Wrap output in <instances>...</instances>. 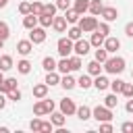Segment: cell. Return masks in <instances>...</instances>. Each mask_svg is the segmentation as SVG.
<instances>
[{"instance_id": "cell-42", "label": "cell", "mask_w": 133, "mask_h": 133, "mask_svg": "<svg viewBox=\"0 0 133 133\" xmlns=\"http://www.w3.org/2000/svg\"><path fill=\"white\" fill-rule=\"evenodd\" d=\"M19 12H21V15H29V12H31V4H29V2H21V4H19Z\"/></svg>"}, {"instance_id": "cell-37", "label": "cell", "mask_w": 133, "mask_h": 133, "mask_svg": "<svg viewBox=\"0 0 133 133\" xmlns=\"http://www.w3.org/2000/svg\"><path fill=\"white\" fill-rule=\"evenodd\" d=\"M123 79H114V81H110V89L114 91V94H121V89H123Z\"/></svg>"}, {"instance_id": "cell-4", "label": "cell", "mask_w": 133, "mask_h": 133, "mask_svg": "<svg viewBox=\"0 0 133 133\" xmlns=\"http://www.w3.org/2000/svg\"><path fill=\"white\" fill-rule=\"evenodd\" d=\"M73 46H75V42L66 35V37H60L58 39V44H56V50H58V54L60 56H71V52H73Z\"/></svg>"}, {"instance_id": "cell-29", "label": "cell", "mask_w": 133, "mask_h": 133, "mask_svg": "<svg viewBox=\"0 0 133 133\" xmlns=\"http://www.w3.org/2000/svg\"><path fill=\"white\" fill-rule=\"evenodd\" d=\"M60 85H62L64 89H73V87L77 85V81H75V79H73V77H71V75L66 73V75H64V77L60 79Z\"/></svg>"}, {"instance_id": "cell-1", "label": "cell", "mask_w": 133, "mask_h": 133, "mask_svg": "<svg viewBox=\"0 0 133 133\" xmlns=\"http://www.w3.org/2000/svg\"><path fill=\"white\" fill-rule=\"evenodd\" d=\"M104 71L106 73H112V75H118V73H123L125 71V58H121V56H108V60L104 62Z\"/></svg>"}, {"instance_id": "cell-23", "label": "cell", "mask_w": 133, "mask_h": 133, "mask_svg": "<svg viewBox=\"0 0 133 133\" xmlns=\"http://www.w3.org/2000/svg\"><path fill=\"white\" fill-rule=\"evenodd\" d=\"M73 8H75L77 12H81V15H85V12L89 10V0H75Z\"/></svg>"}, {"instance_id": "cell-33", "label": "cell", "mask_w": 133, "mask_h": 133, "mask_svg": "<svg viewBox=\"0 0 133 133\" xmlns=\"http://www.w3.org/2000/svg\"><path fill=\"white\" fill-rule=\"evenodd\" d=\"M52 23H54V17H52V15H46V12L39 15V25H42V27H50Z\"/></svg>"}, {"instance_id": "cell-39", "label": "cell", "mask_w": 133, "mask_h": 133, "mask_svg": "<svg viewBox=\"0 0 133 133\" xmlns=\"http://www.w3.org/2000/svg\"><path fill=\"white\" fill-rule=\"evenodd\" d=\"M31 12L39 17V15L44 12V4H42V2H37V0H35V2H31Z\"/></svg>"}, {"instance_id": "cell-18", "label": "cell", "mask_w": 133, "mask_h": 133, "mask_svg": "<svg viewBox=\"0 0 133 133\" xmlns=\"http://www.w3.org/2000/svg\"><path fill=\"white\" fill-rule=\"evenodd\" d=\"M104 39H106V35L104 33H100L98 29L91 33V39H89V44L94 46V48H100V46H104Z\"/></svg>"}, {"instance_id": "cell-45", "label": "cell", "mask_w": 133, "mask_h": 133, "mask_svg": "<svg viewBox=\"0 0 133 133\" xmlns=\"http://www.w3.org/2000/svg\"><path fill=\"white\" fill-rule=\"evenodd\" d=\"M100 131H102V133H110V131H112V125H110V121H104V123H100Z\"/></svg>"}, {"instance_id": "cell-13", "label": "cell", "mask_w": 133, "mask_h": 133, "mask_svg": "<svg viewBox=\"0 0 133 133\" xmlns=\"http://www.w3.org/2000/svg\"><path fill=\"white\" fill-rule=\"evenodd\" d=\"M37 23H39V17L33 15V12L25 15V19H23V27L25 29H33V27H37Z\"/></svg>"}, {"instance_id": "cell-35", "label": "cell", "mask_w": 133, "mask_h": 133, "mask_svg": "<svg viewBox=\"0 0 133 133\" xmlns=\"http://www.w3.org/2000/svg\"><path fill=\"white\" fill-rule=\"evenodd\" d=\"M8 35H10V27H8V23H6V21H0V37L6 42Z\"/></svg>"}, {"instance_id": "cell-6", "label": "cell", "mask_w": 133, "mask_h": 133, "mask_svg": "<svg viewBox=\"0 0 133 133\" xmlns=\"http://www.w3.org/2000/svg\"><path fill=\"white\" fill-rule=\"evenodd\" d=\"M29 39L33 42V44H44L46 42V27H33V29H29Z\"/></svg>"}, {"instance_id": "cell-11", "label": "cell", "mask_w": 133, "mask_h": 133, "mask_svg": "<svg viewBox=\"0 0 133 133\" xmlns=\"http://www.w3.org/2000/svg\"><path fill=\"white\" fill-rule=\"evenodd\" d=\"M104 48L108 50V54H110V52H116V50L121 48V39H118V37H110V35H108V37L104 39Z\"/></svg>"}, {"instance_id": "cell-21", "label": "cell", "mask_w": 133, "mask_h": 133, "mask_svg": "<svg viewBox=\"0 0 133 133\" xmlns=\"http://www.w3.org/2000/svg\"><path fill=\"white\" fill-rule=\"evenodd\" d=\"M102 62H98V60H91L89 64H87V73L89 75H94V77H98V75H102V69L104 66H100Z\"/></svg>"}, {"instance_id": "cell-16", "label": "cell", "mask_w": 133, "mask_h": 133, "mask_svg": "<svg viewBox=\"0 0 133 133\" xmlns=\"http://www.w3.org/2000/svg\"><path fill=\"white\" fill-rule=\"evenodd\" d=\"M94 87H96V89H100V91L108 89V87H110V81H108V77H104V75H98V77L94 79Z\"/></svg>"}, {"instance_id": "cell-26", "label": "cell", "mask_w": 133, "mask_h": 133, "mask_svg": "<svg viewBox=\"0 0 133 133\" xmlns=\"http://www.w3.org/2000/svg\"><path fill=\"white\" fill-rule=\"evenodd\" d=\"M66 35L73 39V42H77V39H81V35H83V31H81V27L79 25H75V27H71L69 31H66Z\"/></svg>"}, {"instance_id": "cell-53", "label": "cell", "mask_w": 133, "mask_h": 133, "mask_svg": "<svg viewBox=\"0 0 133 133\" xmlns=\"http://www.w3.org/2000/svg\"><path fill=\"white\" fill-rule=\"evenodd\" d=\"M0 81H4V71L0 69Z\"/></svg>"}, {"instance_id": "cell-36", "label": "cell", "mask_w": 133, "mask_h": 133, "mask_svg": "<svg viewBox=\"0 0 133 133\" xmlns=\"http://www.w3.org/2000/svg\"><path fill=\"white\" fill-rule=\"evenodd\" d=\"M69 60H71V71H79V69H81V56H79V54L69 56Z\"/></svg>"}, {"instance_id": "cell-9", "label": "cell", "mask_w": 133, "mask_h": 133, "mask_svg": "<svg viewBox=\"0 0 133 133\" xmlns=\"http://www.w3.org/2000/svg\"><path fill=\"white\" fill-rule=\"evenodd\" d=\"M17 52H19L21 56H29V54L33 52V42H31V39H21V42L17 44Z\"/></svg>"}, {"instance_id": "cell-12", "label": "cell", "mask_w": 133, "mask_h": 133, "mask_svg": "<svg viewBox=\"0 0 133 133\" xmlns=\"http://www.w3.org/2000/svg\"><path fill=\"white\" fill-rule=\"evenodd\" d=\"M48 83L44 81V83H37V85H33V98H37V100H42V98H46L48 96Z\"/></svg>"}, {"instance_id": "cell-43", "label": "cell", "mask_w": 133, "mask_h": 133, "mask_svg": "<svg viewBox=\"0 0 133 133\" xmlns=\"http://www.w3.org/2000/svg\"><path fill=\"white\" fill-rule=\"evenodd\" d=\"M56 10H58V6H56V4H44V12H46V15H52V17H54V15H56Z\"/></svg>"}, {"instance_id": "cell-49", "label": "cell", "mask_w": 133, "mask_h": 133, "mask_svg": "<svg viewBox=\"0 0 133 133\" xmlns=\"http://www.w3.org/2000/svg\"><path fill=\"white\" fill-rule=\"evenodd\" d=\"M125 33H127V35H129V37H133V21H131V23H127V25H125Z\"/></svg>"}, {"instance_id": "cell-50", "label": "cell", "mask_w": 133, "mask_h": 133, "mask_svg": "<svg viewBox=\"0 0 133 133\" xmlns=\"http://www.w3.org/2000/svg\"><path fill=\"white\" fill-rule=\"evenodd\" d=\"M6 100H8V98H6V94H2V91H0V110L6 106Z\"/></svg>"}, {"instance_id": "cell-17", "label": "cell", "mask_w": 133, "mask_h": 133, "mask_svg": "<svg viewBox=\"0 0 133 133\" xmlns=\"http://www.w3.org/2000/svg\"><path fill=\"white\" fill-rule=\"evenodd\" d=\"M54 31L58 33H64L66 31V17H54V23H52Z\"/></svg>"}, {"instance_id": "cell-44", "label": "cell", "mask_w": 133, "mask_h": 133, "mask_svg": "<svg viewBox=\"0 0 133 133\" xmlns=\"http://www.w3.org/2000/svg\"><path fill=\"white\" fill-rule=\"evenodd\" d=\"M29 129H31V131H42V121H39V118H33V121L29 123Z\"/></svg>"}, {"instance_id": "cell-14", "label": "cell", "mask_w": 133, "mask_h": 133, "mask_svg": "<svg viewBox=\"0 0 133 133\" xmlns=\"http://www.w3.org/2000/svg\"><path fill=\"white\" fill-rule=\"evenodd\" d=\"M10 89H17V79L15 77H8V79L0 81V91L2 94H8Z\"/></svg>"}, {"instance_id": "cell-54", "label": "cell", "mask_w": 133, "mask_h": 133, "mask_svg": "<svg viewBox=\"0 0 133 133\" xmlns=\"http://www.w3.org/2000/svg\"><path fill=\"white\" fill-rule=\"evenodd\" d=\"M2 48H4V39L0 37V50H2Z\"/></svg>"}, {"instance_id": "cell-2", "label": "cell", "mask_w": 133, "mask_h": 133, "mask_svg": "<svg viewBox=\"0 0 133 133\" xmlns=\"http://www.w3.org/2000/svg\"><path fill=\"white\" fill-rule=\"evenodd\" d=\"M52 110H54V102H52V100H46V98H42L39 102H35V104H33V114H35V116L50 114Z\"/></svg>"}, {"instance_id": "cell-31", "label": "cell", "mask_w": 133, "mask_h": 133, "mask_svg": "<svg viewBox=\"0 0 133 133\" xmlns=\"http://www.w3.org/2000/svg\"><path fill=\"white\" fill-rule=\"evenodd\" d=\"M96 60H98V62H102V64H104V62H106V60H108V50H106V48H102V46H100V48H98V50H96Z\"/></svg>"}, {"instance_id": "cell-27", "label": "cell", "mask_w": 133, "mask_h": 133, "mask_svg": "<svg viewBox=\"0 0 133 133\" xmlns=\"http://www.w3.org/2000/svg\"><path fill=\"white\" fill-rule=\"evenodd\" d=\"M56 64H58V62H56L52 56H46V58L42 60V66H44L48 73H50V71H56Z\"/></svg>"}, {"instance_id": "cell-20", "label": "cell", "mask_w": 133, "mask_h": 133, "mask_svg": "<svg viewBox=\"0 0 133 133\" xmlns=\"http://www.w3.org/2000/svg\"><path fill=\"white\" fill-rule=\"evenodd\" d=\"M64 116H66L64 112H54V110L50 112V121H52L54 127H62L64 125Z\"/></svg>"}, {"instance_id": "cell-8", "label": "cell", "mask_w": 133, "mask_h": 133, "mask_svg": "<svg viewBox=\"0 0 133 133\" xmlns=\"http://www.w3.org/2000/svg\"><path fill=\"white\" fill-rule=\"evenodd\" d=\"M100 17H102L104 21L112 23V21H116V19H118V10H116L114 6H104V8H102V12H100Z\"/></svg>"}, {"instance_id": "cell-25", "label": "cell", "mask_w": 133, "mask_h": 133, "mask_svg": "<svg viewBox=\"0 0 133 133\" xmlns=\"http://www.w3.org/2000/svg\"><path fill=\"white\" fill-rule=\"evenodd\" d=\"M0 69H2V71H10V69H12V56L2 54V56H0Z\"/></svg>"}, {"instance_id": "cell-40", "label": "cell", "mask_w": 133, "mask_h": 133, "mask_svg": "<svg viewBox=\"0 0 133 133\" xmlns=\"http://www.w3.org/2000/svg\"><path fill=\"white\" fill-rule=\"evenodd\" d=\"M98 31H100V33H104V35L108 37V33H110V25H108V21H104V23H98Z\"/></svg>"}, {"instance_id": "cell-46", "label": "cell", "mask_w": 133, "mask_h": 133, "mask_svg": "<svg viewBox=\"0 0 133 133\" xmlns=\"http://www.w3.org/2000/svg\"><path fill=\"white\" fill-rule=\"evenodd\" d=\"M121 131H123V133H133V123H131V121L123 123V125H121Z\"/></svg>"}, {"instance_id": "cell-41", "label": "cell", "mask_w": 133, "mask_h": 133, "mask_svg": "<svg viewBox=\"0 0 133 133\" xmlns=\"http://www.w3.org/2000/svg\"><path fill=\"white\" fill-rule=\"evenodd\" d=\"M6 98L12 100V102H19V100H21V91H19V89H10V91L6 94Z\"/></svg>"}, {"instance_id": "cell-7", "label": "cell", "mask_w": 133, "mask_h": 133, "mask_svg": "<svg viewBox=\"0 0 133 133\" xmlns=\"http://www.w3.org/2000/svg\"><path fill=\"white\" fill-rule=\"evenodd\" d=\"M89 48H91V44H89L87 39H83V37H81V39H77V42H75L73 52H75V54H79V56H85V54L89 52Z\"/></svg>"}, {"instance_id": "cell-19", "label": "cell", "mask_w": 133, "mask_h": 133, "mask_svg": "<svg viewBox=\"0 0 133 133\" xmlns=\"http://www.w3.org/2000/svg\"><path fill=\"white\" fill-rule=\"evenodd\" d=\"M64 17H66V23H79V19H81V12H77L75 8H66L64 10Z\"/></svg>"}, {"instance_id": "cell-51", "label": "cell", "mask_w": 133, "mask_h": 133, "mask_svg": "<svg viewBox=\"0 0 133 133\" xmlns=\"http://www.w3.org/2000/svg\"><path fill=\"white\" fill-rule=\"evenodd\" d=\"M125 108H127V112H133V98H129V102L125 104Z\"/></svg>"}, {"instance_id": "cell-15", "label": "cell", "mask_w": 133, "mask_h": 133, "mask_svg": "<svg viewBox=\"0 0 133 133\" xmlns=\"http://www.w3.org/2000/svg\"><path fill=\"white\" fill-rule=\"evenodd\" d=\"M56 71H58V73H62V75L71 73V60H69V56H62V58L58 60V64H56Z\"/></svg>"}, {"instance_id": "cell-3", "label": "cell", "mask_w": 133, "mask_h": 133, "mask_svg": "<svg viewBox=\"0 0 133 133\" xmlns=\"http://www.w3.org/2000/svg\"><path fill=\"white\" fill-rule=\"evenodd\" d=\"M91 116H94L98 123L112 121V108H108V106H96V108L91 110Z\"/></svg>"}, {"instance_id": "cell-32", "label": "cell", "mask_w": 133, "mask_h": 133, "mask_svg": "<svg viewBox=\"0 0 133 133\" xmlns=\"http://www.w3.org/2000/svg\"><path fill=\"white\" fill-rule=\"evenodd\" d=\"M46 83H48V85H56V83H60V75H58L56 71H50V73L46 75Z\"/></svg>"}, {"instance_id": "cell-22", "label": "cell", "mask_w": 133, "mask_h": 133, "mask_svg": "<svg viewBox=\"0 0 133 133\" xmlns=\"http://www.w3.org/2000/svg\"><path fill=\"white\" fill-rule=\"evenodd\" d=\"M75 114H77L79 121H87V118H91V108L89 106H79Z\"/></svg>"}, {"instance_id": "cell-34", "label": "cell", "mask_w": 133, "mask_h": 133, "mask_svg": "<svg viewBox=\"0 0 133 133\" xmlns=\"http://www.w3.org/2000/svg\"><path fill=\"white\" fill-rule=\"evenodd\" d=\"M104 106H108V108H116V106H118L116 94H110V96H106V98H104Z\"/></svg>"}, {"instance_id": "cell-28", "label": "cell", "mask_w": 133, "mask_h": 133, "mask_svg": "<svg viewBox=\"0 0 133 133\" xmlns=\"http://www.w3.org/2000/svg\"><path fill=\"white\" fill-rule=\"evenodd\" d=\"M17 71H19L21 75H27V73L31 71V62H29V60H25V58H23V60H19V62H17Z\"/></svg>"}, {"instance_id": "cell-10", "label": "cell", "mask_w": 133, "mask_h": 133, "mask_svg": "<svg viewBox=\"0 0 133 133\" xmlns=\"http://www.w3.org/2000/svg\"><path fill=\"white\" fill-rule=\"evenodd\" d=\"M60 112H64L66 116L75 114V112H77V106H75V102H73L71 98H64V100H60Z\"/></svg>"}, {"instance_id": "cell-47", "label": "cell", "mask_w": 133, "mask_h": 133, "mask_svg": "<svg viewBox=\"0 0 133 133\" xmlns=\"http://www.w3.org/2000/svg\"><path fill=\"white\" fill-rule=\"evenodd\" d=\"M56 6L60 10H66V8H71V0H56Z\"/></svg>"}, {"instance_id": "cell-48", "label": "cell", "mask_w": 133, "mask_h": 133, "mask_svg": "<svg viewBox=\"0 0 133 133\" xmlns=\"http://www.w3.org/2000/svg\"><path fill=\"white\" fill-rule=\"evenodd\" d=\"M52 127H54V125H52V121H50V123H46V121H42V131H44V133H48V131H52Z\"/></svg>"}, {"instance_id": "cell-38", "label": "cell", "mask_w": 133, "mask_h": 133, "mask_svg": "<svg viewBox=\"0 0 133 133\" xmlns=\"http://www.w3.org/2000/svg\"><path fill=\"white\" fill-rule=\"evenodd\" d=\"M121 94H123L125 98H133V83H123Z\"/></svg>"}, {"instance_id": "cell-5", "label": "cell", "mask_w": 133, "mask_h": 133, "mask_svg": "<svg viewBox=\"0 0 133 133\" xmlns=\"http://www.w3.org/2000/svg\"><path fill=\"white\" fill-rule=\"evenodd\" d=\"M77 25L81 27L83 33H91V31L98 29V19H96V17H81Z\"/></svg>"}, {"instance_id": "cell-55", "label": "cell", "mask_w": 133, "mask_h": 133, "mask_svg": "<svg viewBox=\"0 0 133 133\" xmlns=\"http://www.w3.org/2000/svg\"><path fill=\"white\" fill-rule=\"evenodd\" d=\"M131 75H133V73H131Z\"/></svg>"}, {"instance_id": "cell-52", "label": "cell", "mask_w": 133, "mask_h": 133, "mask_svg": "<svg viewBox=\"0 0 133 133\" xmlns=\"http://www.w3.org/2000/svg\"><path fill=\"white\" fill-rule=\"evenodd\" d=\"M6 4H8V0H0V8H4Z\"/></svg>"}, {"instance_id": "cell-30", "label": "cell", "mask_w": 133, "mask_h": 133, "mask_svg": "<svg viewBox=\"0 0 133 133\" xmlns=\"http://www.w3.org/2000/svg\"><path fill=\"white\" fill-rule=\"evenodd\" d=\"M77 85H79L81 89H89V87L94 85V81H91V77H89V75H81V77H79V81H77Z\"/></svg>"}, {"instance_id": "cell-24", "label": "cell", "mask_w": 133, "mask_h": 133, "mask_svg": "<svg viewBox=\"0 0 133 133\" xmlns=\"http://www.w3.org/2000/svg\"><path fill=\"white\" fill-rule=\"evenodd\" d=\"M102 8H104L102 0H91V2H89V12H91L94 17H98V15L102 12Z\"/></svg>"}]
</instances>
